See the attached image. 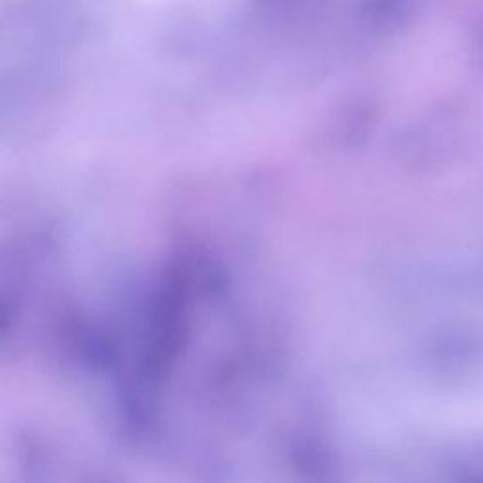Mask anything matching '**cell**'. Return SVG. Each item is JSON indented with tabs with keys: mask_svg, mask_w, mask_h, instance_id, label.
Instances as JSON below:
<instances>
[]
</instances>
